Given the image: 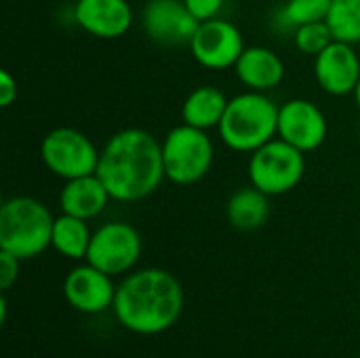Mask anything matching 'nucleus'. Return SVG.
Segmentation results:
<instances>
[{
    "mask_svg": "<svg viewBox=\"0 0 360 358\" xmlns=\"http://www.w3.org/2000/svg\"><path fill=\"white\" fill-rule=\"evenodd\" d=\"M97 175L112 200H143L167 179L162 143L143 129H122L105 141Z\"/></svg>",
    "mask_w": 360,
    "mask_h": 358,
    "instance_id": "obj_1",
    "label": "nucleus"
},
{
    "mask_svg": "<svg viewBox=\"0 0 360 358\" xmlns=\"http://www.w3.org/2000/svg\"><path fill=\"white\" fill-rule=\"evenodd\" d=\"M112 310L124 329L139 335H156L173 327L181 317L184 289L171 272L143 268L116 287Z\"/></svg>",
    "mask_w": 360,
    "mask_h": 358,
    "instance_id": "obj_2",
    "label": "nucleus"
},
{
    "mask_svg": "<svg viewBox=\"0 0 360 358\" xmlns=\"http://www.w3.org/2000/svg\"><path fill=\"white\" fill-rule=\"evenodd\" d=\"M217 129L230 150L253 154L278 137V106L266 93L247 89L228 101Z\"/></svg>",
    "mask_w": 360,
    "mask_h": 358,
    "instance_id": "obj_3",
    "label": "nucleus"
},
{
    "mask_svg": "<svg viewBox=\"0 0 360 358\" xmlns=\"http://www.w3.org/2000/svg\"><path fill=\"white\" fill-rule=\"evenodd\" d=\"M55 217L51 209L32 196H13L0 207V251L19 260H32L51 247Z\"/></svg>",
    "mask_w": 360,
    "mask_h": 358,
    "instance_id": "obj_4",
    "label": "nucleus"
},
{
    "mask_svg": "<svg viewBox=\"0 0 360 358\" xmlns=\"http://www.w3.org/2000/svg\"><path fill=\"white\" fill-rule=\"evenodd\" d=\"M162 143L165 175L171 184L192 186L200 181L213 167L215 148L207 131L181 122L173 127Z\"/></svg>",
    "mask_w": 360,
    "mask_h": 358,
    "instance_id": "obj_5",
    "label": "nucleus"
},
{
    "mask_svg": "<svg viewBox=\"0 0 360 358\" xmlns=\"http://www.w3.org/2000/svg\"><path fill=\"white\" fill-rule=\"evenodd\" d=\"M306 175V154L274 137L251 154L249 179L268 196H281L300 186Z\"/></svg>",
    "mask_w": 360,
    "mask_h": 358,
    "instance_id": "obj_6",
    "label": "nucleus"
},
{
    "mask_svg": "<svg viewBox=\"0 0 360 358\" xmlns=\"http://www.w3.org/2000/svg\"><path fill=\"white\" fill-rule=\"evenodd\" d=\"M99 156L101 150H97L91 137L72 127H57L40 141V158L44 167L63 181L95 175Z\"/></svg>",
    "mask_w": 360,
    "mask_h": 358,
    "instance_id": "obj_7",
    "label": "nucleus"
},
{
    "mask_svg": "<svg viewBox=\"0 0 360 358\" xmlns=\"http://www.w3.org/2000/svg\"><path fill=\"white\" fill-rule=\"evenodd\" d=\"M141 236L127 222H108L93 232L86 262L110 276L124 274L141 257Z\"/></svg>",
    "mask_w": 360,
    "mask_h": 358,
    "instance_id": "obj_8",
    "label": "nucleus"
},
{
    "mask_svg": "<svg viewBox=\"0 0 360 358\" xmlns=\"http://www.w3.org/2000/svg\"><path fill=\"white\" fill-rule=\"evenodd\" d=\"M188 46L196 63L207 70L234 68L243 51L247 49L243 32L232 21L221 19V17L200 21Z\"/></svg>",
    "mask_w": 360,
    "mask_h": 358,
    "instance_id": "obj_9",
    "label": "nucleus"
},
{
    "mask_svg": "<svg viewBox=\"0 0 360 358\" xmlns=\"http://www.w3.org/2000/svg\"><path fill=\"white\" fill-rule=\"evenodd\" d=\"M200 21L190 13L184 0H148L141 11L146 36L162 46L190 44Z\"/></svg>",
    "mask_w": 360,
    "mask_h": 358,
    "instance_id": "obj_10",
    "label": "nucleus"
},
{
    "mask_svg": "<svg viewBox=\"0 0 360 358\" xmlns=\"http://www.w3.org/2000/svg\"><path fill=\"white\" fill-rule=\"evenodd\" d=\"M327 133V118L314 101L297 97L278 106V137L304 154L321 148Z\"/></svg>",
    "mask_w": 360,
    "mask_h": 358,
    "instance_id": "obj_11",
    "label": "nucleus"
},
{
    "mask_svg": "<svg viewBox=\"0 0 360 358\" xmlns=\"http://www.w3.org/2000/svg\"><path fill=\"white\" fill-rule=\"evenodd\" d=\"M63 298L74 310L97 314L114 306L116 287L110 274L86 262L68 272L63 281Z\"/></svg>",
    "mask_w": 360,
    "mask_h": 358,
    "instance_id": "obj_12",
    "label": "nucleus"
},
{
    "mask_svg": "<svg viewBox=\"0 0 360 358\" xmlns=\"http://www.w3.org/2000/svg\"><path fill=\"white\" fill-rule=\"evenodd\" d=\"M314 76L329 95L344 97L354 93L360 80V53L354 44L333 40L314 57Z\"/></svg>",
    "mask_w": 360,
    "mask_h": 358,
    "instance_id": "obj_13",
    "label": "nucleus"
},
{
    "mask_svg": "<svg viewBox=\"0 0 360 358\" xmlns=\"http://www.w3.org/2000/svg\"><path fill=\"white\" fill-rule=\"evenodd\" d=\"M74 21L95 38L114 40L131 30L133 6L129 0H76Z\"/></svg>",
    "mask_w": 360,
    "mask_h": 358,
    "instance_id": "obj_14",
    "label": "nucleus"
},
{
    "mask_svg": "<svg viewBox=\"0 0 360 358\" xmlns=\"http://www.w3.org/2000/svg\"><path fill=\"white\" fill-rule=\"evenodd\" d=\"M236 78L249 89L268 93L276 89L285 78L283 59L268 46H247L234 65Z\"/></svg>",
    "mask_w": 360,
    "mask_h": 358,
    "instance_id": "obj_15",
    "label": "nucleus"
},
{
    "mask_svg": "<svg viewBox=\"0 0 360 358\" xmlns=\"http://www.w3.org/2000/svg\"><path fill=\"white\" fill-rule=\"evenodd\" d=\"M110 200H112V196L97 173L68 179L59 192L61 213H68V215H74V217H80L86 222L97 217L101 211H105Z\"/></svg>",
    "mask_w": 360,
    "mask_h": 358,
    "instance_id": "obj_16",
    "label": "nucleus"
},
{
    "mask_svg": "<svg viewBox=\"0 0 360 358\" xmlns=\"http://www.w3.org/2000/svg\"><path fill=\"white\" fill-rule=\"evenodd\" d=\"M228 97L224 91H219L213 84H202L196 87L194 91L188 93L184 106H181V120L190 127L209 131L213 127H219L226 108H228Z\"/></svg>",
    "mask_w": 360,
    "mask_h": 358,
    "instance_id": "obj_17",
    "label": "nucleus"
},
{
    "mask_svg": "<svg viewBox=\"0 0 360 358\" xmlns=\"http://www.w3.org/2000/svg\"><path fill=\"white\" fill-rule=\"evenodd\" d=\"M226 215L230 226L240 232L257 230L270 217V196L259 188H255L253 184L240 188L228 198Z\"/></svg>",
    "mask_w": 360,
    "mask_h": 358,
    "instance_id": "obj_18",
    "label": "nucleus"
},
{
    "mask_svg": "<svg viewBox=\"0 0 360 358\" xmlns=\"http://www.w3.org/2000/svg\"><path fill=\"white\" fill-rule=\"evenodd\" d=\"M91 238H93V232L89 230L86 219H80L68 213H61L59 217H55L51 247L59 255L68 260H86Z\"/></svg>",
    "mask_w": 360,
    "mask_h": 358,
    "instance_id": "obj_19",
    "label": "nucleus"
},
{
    "mask_svg": "<svg viewBox=\"0 0 360 358\" xmlns=\"http://www.w3.org/2000/svg\"><path fill=\"white\" fill-rule=\"evenodd\" d=\"M327 23L335 40L356 46L360 42V0H333Z\"/></svg>",
    "mask_w": 360,
    "mask_h": 358,
    "instance_id": "obj_20",
    "label": "nucleus"
},
{
    "mask_svg": "<svg viewBox=\"0 0 360 358\" xmlns=\"http://www.w3.org/2000/svg\"><path fill=\"white\" fill-rule=\"evenodd\" d=\"M333 0H287L281 19L287 27H300L314 21H327Z\"/></svg>",
    "mask_w": 360,
    "mask_h": 358,
    "instance_id": "obj_21",
    "label": "nucleus"
},
{
    "mask_svg": "<svg viewBox=\"0 0 360 358\" xmlns=\"http://www.w3.org/2000/svg\"><path fill=\"white\" fill-rule=\"evenodd\" d=\"M333 40H335V36L327 21H314V23H306V25H300L293 30L295 49L300 53H306L312 57L323 53Z\"/></svg>",
    "mask_w": 360,
    "mask_h": 358,
    "instance_id": "obj_22",
    "label": "nucleus"
},
{
    "mask_svg": "<svg viewBox=\"0 0 360 358\" xmlns=\"http://www.w3.org/2000/svg\"><path fill=\"white\" fill-rule=\"evenodd\" d=\"M19 257L8 251H0V289L6 291L15 285L19 276Z\"/></svg>",
    "mask_w": 360,
    "mask_h": 358,
    "instance_id": "obj_23",
    "label": "nucleus"
},
{
    "mask_svg": "<svg viewBox=\"0 0 360 358\" xmlns=\"http://www.w3.org/2000/svg\"><path fill=\"white\" fill-rule=\"evenodd\" d=\"M184 2L198 21H207L219 17V11L224 8L226 0H184Z\"/></svg>",
    "mask_w": 360,
    "mask_h": 358,
    "instance_id": "obj_24",
    "label": "nucleus"
},
{
    "mask_svg": "<svg viewBox=\"0 0 360 358\" xmlns=\"http://www.w3.org/2000/svg\"><path fill=\"white\" fill-rule=\"evenodd\" d=\"M19 95V84H17V78L8 72V70H2L0 72V106L2 108H8Z\"/></svg>",
    "mask_w": 360,
    "mask_h": 358,
    "instance_id": "obj_25",
    "label": "nucleus"
},
{
    "mask_svg": "<svg viewBox=\"0 0 360 358\" xmlns=\"http://www.w3.org/2000/svg\"><path fill=\"white\" fill-rule=\"evenodd\" d=\"M6 314H8V308H6V298L2 295V298H0V323H2V325L6 323Z\"/></svg>",
    "mask_w": 360,
    "mask_h": 358,
    "instance_id": "obj_26",
    "label": "nucleus"
},
{
    "mask_svg": "<svg viewBox=\"0 0 360 358\" xmlns=\"http://www.w3.org/2000/svg\"><path fill=\"white\" fill-rule=\"evenodd\" d=\"M354 99H356V106H359V110H360V80H359V87H356V91H354Z\"/></svg>",
    "mask_w": 360,
    "mask_h": 358,
    "instance_id": "obj_27",
    "label": "nucleus"
},
{
    "mask_svg": "<svg viewBox=\"0 0 360 358\" xmlns=\"http://www.w3.org/2000/svg\"><path fill=\"white\" fill-rule=\"evenodd\" d=\"M356 46H359V53H360V42H359V44H356Z\"/></svg>",
    "mask_w": 360,
    "mask_h": 358,
    "instance_id": "obj_28",
    "label": "nucleus"
}]
</instances>
